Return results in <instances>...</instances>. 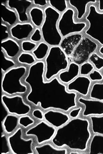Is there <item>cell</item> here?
Listing matches in <instances>:
<instances>
[{
    "label": "cell",
    "instance_id": "1",
    "mask_svg": "<svg viewBox=\"0 0 103 154\" xmlns=\"http://www.w3.org/2000/svg\"><path fill=\"white\" fill-rule=\"evenodd\" d=\"M45 64L37 61L28 67L27 74L23 80L29 91L26 96L27 102L43 110L53 109L65 112L77 106V93L68 91L67 85L56 76L45 80Z\"/></svg>",
    "mask_w": 103,
    "mask_h": 154
},
{
    "label": "cell",
    "instance_id": "29",
    "mask_svg": "<svg viewBox=\"0 0 103 154\" xmlns=\"http://www.w3.org/2000/svg\"><path fill=\"white\" fill-rule=\"evenodd\" d=\"M90 98L103 101V83L93 85L90 91Z\"/></svg>",
    "mask_w": 103,
    "mask_h": 154
},
{
    "label": "cell",
    "instance_id": "43",
    "mask_svg": "<svg viewBox=\"0 0 103 154\" xmlns=\"http://www.w3.org/2000/svg\"><path fill=\"white\" fill-rule=\"evenodd\" d=\"M2 122L7 116L9 114L4 104L2 103Z\"/></svg>",
    "mask_w": 103,
    "mask_h": 154
},
{
    "label": "cell",
    "instance_id": "10",
    "mask_svg": "<svg viewBox=\"0 0 103 154\" xmlns=\"http://www.w3.org/2000/svg\"><path fill=\"white\" fill-rule=\"evenodd\" d=\"M1 99L2 103L6 108L9 114L20 117L28 115L31 112V106L25 102L21 95L9 96L3 94Z\"/></svg>",
    "mask_w": 103,
    "mask_h": 154
},
{
    "label": "cell",
    "instance_id": "8",
    "mask_svg": "<svg viewBox=\"0 0 103 154\" xmlns=\"http://www.w3.org/2000/svg\"><path fill=\"white\" fill-rule=\"evenodd\" d=\"M23 135V129L21 127H19L8 137L11 153L13 154H35L33 147L34 139L32 137L24 138Z\"/></svg>",
    "mask_w": 103,
    "mask_h": 154
},
{
    "label": "cell",
    "instance_id": "27",
    "mask_svg": "<svg viewBox=\"0 0 103 154\" xmlns=\"http://www.w3.org/2000/svg\"><path fill=\"white\" fill-rule=\"evenodd\" d=\"M92 132L103 135V115L89 117Z\"/></svg>",
    "mask_w": 103,
    "mask_h": 154
},
{
    "label": "cell",
    "instance_id": "17",
    "mask_svg": "<svg viewBox=\"0 0 103 154\" xmlns=\"http://www.w3.org/2000/svg\"><path fill=\"white\" fill-rule=\"evenodd\" d=\"M83 38L81 33H76L63 38L60 46L68 57H71Z\"/></svg>",
    "mask_w": 103,
    "mask_h": 154
},
{
    "label": "cell",
    "instance_id": "33",
    "mask_svg": "<svg viewBox=\"0 0 103 154\" xmlns=\"http://www.w3.org/2000/svg\"><path fill=\"white\" fill-rule=\"evenodd\" d=\"M89 60L97 70H100L103 69V58L97 53H93L90 56Z\"/></svg>",
    "mask_w": 103,
    "mask_h": 154
},
{
    "label": "cell",
    "instance_id": "4",
    "mask_svg": "<svg viewBox=\"0 0 103 154\" xmlns=\"http://www.w3.org/2000/svg\"><path fill=\"white\" fill-rule=\"evenodd\" d=\"M43 9L45 18L40 27L43 41L50 47L60 46L63 37L58 23L61 14L49 5Z\"/></svg>",
    "mask_w": 103,
    "mask_h": 154
},
{
    "label": "cell",
    "instance_id": "11",
    "mask_svg": "<svg viewBox=\"0 0 103 154\" xmlns=\"http://www.w3.org/2000/svg\"><path fill=\"white\" fill-rule=\"evenodd\" d=\"M98 48V45L95 42L87 37H83L71 57L72 61L81 65L89 60Z\"/></svg>",
    "mask_w": 103,
    "mask_h": 154
},
{
    "label": "cell",
    "instance_id": "14",
    "mask_svg": "<svg viewBox=\"0 0 103 154\" xmlns=\"http://www.w3.org/2000/svg\"><path fill=\"white\" fill-rule=\"evenodd\" d=\"M7 6L14 10L16 12L18 22H30L28 12L33 6L32 1H7Z\"/></svg>",
    "mask_w": 103,
    "mask_h": 154
},
{
    "label": "cell",
    "instance_id": "6",
    "mask_svg": "<svg viewBox=\"0 0 103 154\" xmlns=\"http://www.w3.org/2000/svg\"><path fill=\"white\" fill-rule=\"evenodd\" d=\"M75 14L74 9L70 7L61 14L58 27L63 38L73 34L81 33L86 27V22H75Z\"/></svg>",
    "mask_w": 103,
    "mask_h": 154
},
{
    "label": "cell",
    "instance_id": "26",
    "mask_svg": "<svg viewBox=\"0 0 103 154\" xmlns=\"http://www.w3.org/2000/svg\"><path fill=\"white\" fill-rule=\"evenodd\" d=\"M50 47L43 41L38 43L31 52L37 61H44L47 56Z\"/></svg>",
    "mask_w": 103,
    "mask_h": 154
},
{
    "label": "cell",
    "instance_id": "9",
    "mask_svg": "<svg viewBox=\"0 0 103 154\" xmlns=\"http://www.w3.org/2000/svg\"><path fill=\"white\" fill-rule=\"evenodd\" d=\"M57 129L43 120L28 128L25 132L27 137L36 138L38 145L51 141L54 136Z\"/></svg>",
    "mask_w": 103,
    "mask_h": 154
},
{
    "label": "cell",
    "instance_id": "22",
    "mask_svg": "<svg viewBox=\"0 0 103 154\" xmlns=\"http://www.w3.org/2000/svg\"><path fill=\"white\" fill-rule=\"evenodd\" d=\"M30 22L35 28H40L42 26L45 18L43 8L33 6L28 12Z\"/></svg>",
    "mask_w": 103,
    "mask_h": 154
},
{
    "label": "cell",
    "instance_id": "12",
    "mask_svg": "<svg viewBox=\"0 0 103 154\" xmlns=\"http://www.w3.org/2000/svg\"><path fill=\"white\" fill-rule=\"evenodd\" d=\"M77 102L83 106L82 116H101L103 115V101L94 99H87L83 97L77 99Z\"/></svg>",
    "mask_w": 103,
    "mask_h": 154
},
{
    "label": "cell",
    "instance_id": "18",
    "mask_svg": "<svg viewBox=\"0 0 103 154\" xmlns=\"http://www.w3.org/2000/svg\"><path fill=\"white\" fill-rule=\"evenodd\" d=\"M2 50L10 58L15 59L22 52L20 42L11 37L2 42Z\"/></svg>",
    "mask_w": 103,
    "mask_h": 154
},
{
    "label": "cell",
    "instance_id": "36",
    "mask_svg": "<svg viewBox=\"0 0 103 154\" xmlns=\"http://www.w3.org/2000/svg\"><path fill=\"white\" fill-rule=\"evenodd\" d=\"M29 39L37 44L43 41L42 35L40 28H35Z\"/></svg>",
    "mask_w": 103,
    "mask_h": 154
},
{
    "label": "cell",
    "instance_id": "31",
    "mask_svg": "<svg viewBox=\"0 0 103 154\" xmlns=\"http://www.w3.org/2000/svg\"><path fill=\"white\" fill-rule=\"evenodd\" d=\"M49 5L54 9L61 14L64 12L69 8L68 1H48Z\"/></svg>",
    "mask_w": 103,
    "mask_h": 154
},
{
    "label": "cell",
    "instance_id": "44",
    "mask_svg": "<svg viewBox=\"0 0 103 154\" xmlns=\"http://www.w3.org/2000/svg\"><path fill=\"white\" fill-rule=\"evenodd\" d=\"M99 9L100 11H103V1H99Z\"/></svg>",
    "mask_w": 103,
    "mask_h": 154
},
{
    "label": "cell",
    "instance_id": "5",
    "mask_svg": "<svg viewBox=\"0 0 103 154\" xmlns=\"http://www.w3.org/2000/svg\"><path fill=\"white\" fill-rule=\"evenodd\" d=\"M44 61L45 64L44 76L45 80L47 81L66 70L70 64L68 57L60 46L50 47Z\"/></svg>",
    "mask_w": 103,
    "mask_h": 154
},
{
    "label": "cell",
    "instance_id": "40",
    "mask_svg": "<svg viewBox=\"0 0 103 154\" xmlns=\"http://www.w3.org/2000/svg\"><path fill=\"white\" fill-rule=\"evenodd\" d=\"M83 107L82 106L73 108L69 112V115L70 118L75 119L79 117L80 114L82 111Z\"/></svg>",
    "mask_w": 103,
    "mask_h": 154
},
{
    "label": "cell",
    "instance_id": "20",
    "mask_svg": "<svg viewBox=\"0 0 103 154\" xmlns=\"http://www.w3.org/2000/svg\"><path fill=\"white\" fill-rule=\"evenodd\" d=\"M7 1L2 2V22L10 27L18 22V18L15 11L7 6Z\"/></svg>",
    "mask_w": 103,
    "mask_h": 154
},
{
    "label": "cell",
    "instance_id": "19",
    "mask_svg": "<svg viewBox=\"0 0 103 154\" xmlns=\"http://www.w3.org/2000/svg\"><path fill=\"white\" fill-rule=\"evenodd\" d=\"M80 71V65L72 61L70 63L68 69L61 72L58 78L62 83L67 85L79 76Z\"/></svg>",
    "mask_w": 103,
    "mask_h": 154
},
{
    "label": "cell",
    "instance_id": "39",
    "mask_svg": "<svg viewBox=\"0 0 103 154\" xmlns=\"http://www.w3.org/2000/svg\"><path fill=\"white\" fill-rule=\"evenodd\" d=\"M89 78L92 81H101L103 80V75L100 72L95 70L90 73Z\"/></svg>",
    "mask_w": 103,
    "mask_h": 154
},
{
    "label": "cell",
    "instance_id": "2",
    "mask_svg": "<svg viewBox=\"0 0 103 154\" xmlns=\"http://www.w3.org/2000/svg\"><path fill=\"white\" fill-rule=\"evenodd\" d=\"M90 120L78 117L72 119L57 129L51 141L58 148L66 146L70 150L85 151L92 137Z\"/></svg>",
    "mask_w": 103,
    "mask_h": 154
},
{
    "label": "cell",
    "instance_id": "41",
    "mask_svg": "<svg viewBox=\"0 0 103 154\" xmlns=\"http://www.w3.org/2000/svg\"><path fill=\"white\" fill-rule=\"evenodd\" d=\"M32 114L34 118L40 121L44 120V113L42 110L40 109H34L33 110Z\"/></svg>",
    "mask_w": 103,
    "mask_h": 154
},
{
    "label": "cell",
    "instance_id": "7",
    "mask_svg": "<svg viewBox=\"0 0 103 154\" xmlns=\"http://www.w3.org/2000/svg\"><path fill=\"white\" fill-rule=\"evenodd\" d=\"M85 19L89 26L85 31V34L103 46V13L98 11L96 7L91 5Z\"/></svg>",
    "mask_w": 103,
    "mask_h": 154
},
{
    "label": "cell",
    "instance_id": "15",
    "mask_svg": "<svg viewBox=\"0 0 103 154\" xmlns=\"http://www.w3.org/2000/svg\"><path fill=\"white\" fill-rule=\"evenodd\" d=\"M92 81L86 76H78L67 85L68 91H74L83 97H86L90 93Z\"/></svg>",
    "mask_w": 103,
    "mask_h": 154
},
{
    "label": "cell",
    "instance_id": "32",
    "mask_svg": "<svg viewBox=\"0 0 103 154\" xmlns=\"http://www.w3.org/2000/svg\"><path fill=\"white\" fill-rule=\"evenodd\" d=\"M35 122V119L29 115L22 116L19 117V125L24 128L26 129L30 127Z\"/></svg>",
    "mask_w": 103,
    "mask_h": 154
},
{
    "label": "cell",
    "instance_id": "34",
    "mask_svg": "<svg viewBox=\"0 0 103 154\" xmlns=\"http://www.w3.org/2000/svg\"><path fill=\"white\" fill-rule=\"evenodd\" d=\"M20 45L22 51L31 53L35 49L38 44L27 39L20 42Z\"/></svg>",
    "mask_w": 103,
    "mask_h": 154
},
{
    "label": "cell",
    "instance_id": "13",
    "mask_svg": "<svg viewBox=\"0 0 103 154\" xmlns=\"http://www.w3.org/2000/svg\"><path fill=\"white\" fill-rule=\"evenodd\" d=\"M35 27L30 22H18L10 27L11 37L19 42L29 39Z\"/></svg>",
    "mask_w": 103,
    "mask_h": 154
},
{
    "label": "cell",
    "instance_id": "42",
    "mask_svg": "<svg viewBox=\"0 0 103 154\" xmlns=\"http://www.w3.org/2000/svg\"><path fill=\"white\" fill-rule=\"evenodd\" d=\"M33 6L44 9L49 6L47 1H32Z\"/></svg>",
    "mask_w": 103,
    "mask_h": 154
},
{
    "label": "cell",
    "instance_id": "38",
    "mask_svg": "<svg viewBox=\"0 0 103 154\" xmlns=\"http://www.w3.org/2000/svg\"><path fill=\"white\" fill-rule=\"evenodd\" d=\"M2 42L6 40L11 38L10 32V27L6 23L2 22Z\"/></svg>",
    "mask_w": 103,
    "mask_h": 154
},
{
    "label": "cell",
    "instance_id": "16",
    "mask_svg": "<svg viewBox=\"0 0 103 154\" xmlns=\"http://www.w3.org/2000/svg\"><path fill=\"white\" fill-rule=\"evenodd\" d=\"M65 112L55 109H49L44 113V120L57 129L64 125L71 119L69 114Z\"/></svg>",
    "mask_w": 103,
    "mask_h": 154
},
{
    "label": "cell",
    "instance_id": "23",
    "mask_svg": "<svg viewBox=\"0 0 103 154\" xmlns=\"http://www.w3.org/2000/svg\"><path fill=\"white\" fill-rule=\"evenodd\" d=\"M19 117L17 116L9 114L2 122V128L5 133L10 135L18 128Z\"/></svg>",
    "mask_w": 103,
    "mask_h": 154
},
{
    "label": "cell",
    "instance_id": "30",
    "mask_svg": "<svg viewBox=\"0 0 103 154\" xmlns=\"http://www.w3.org/2000/svg\"><path fill=\"white\" fill-rule=\"evenodd\" d=\"M2 73H4L10 69L18 65L16 59L10 58L7 57L2 50Z\"/></svg>",
    "mask_w": 103,
    "mask_h": 154
},
{
    "label": "cell",
    "instance_id": "25",
    "mask_svg": "<svg viewBox=\"0 0 103 154\" xmlns=\"http://www.w3.org/2000/svg\"><path fill=\"white\" fill-rule=\"evenodd\" d=\"M88 153L103 154V135L95 134L91 139Z\"/></svg>",
    "mask_w": 103,
    "mask_h": 154
},
{
    "label": "cell",
    "instance_id": "45",
    "mask_svg": "<svg viewBox=\"0 0 103 154\" xmlns=\"http://www.w3.org/2000/svg\"><path fill=\"white\" fill-rule=\"evenodd\" d=\"M99 52L101 54L103 55V46L100 48L99 49Z\"/></svg>",
    "mask_w": 103,
    "mask_h": 154
},
{
    "label": "cell",
    "instance_id": "35",
    "mask_svg": "<svg viewBox=\"0 0 103 154\" xmlns=\"http://www.w3.org/2000/svg\"><path fill=\"white\" fill-rule=\"evenodd\" d=\"M94 69V67L91 63L87 61L81 65L80 67V75L83 76L89 75Z\"/></svg>",
    "mask_w": 103,
    "mask_h": 154
},
{
    "label": "cell",
    "instance_id": "21",
    "mask_svg": "<svg viewBox=\"0 0 103 154\" xmlns=\"http://www.w3.org/2000/svg\"><path fill=\"white\" fill-rule=\"evenodd\" d=\"M34 150L37 154H67V149L64 147L58 148L47 142L34 147Z\"/></svg>",
    "mask_w": 103,
    "mask_h": 154
},
{
    "label": "cell",
    "instance_id": "24",
    "mask_svg": "<svg viewBox=\"0 0 103 154\" xmlns=\"http://www.w3.org/2000/svg\"><path fill=\"white\" fill-rule=\"evenodd\" d=\"M68 5L72 8H75L77 11L76 18L81 20L86 13L87 5L90 3H95L96 1H68Z\"/></svg>",
    "mask_w": 103,
    "mask_h": 154
},
{
    "label": "cell",
    "instance_id": "28",
    "mask_svg": "<svg viewBox=\"0 0 103 154\" xmlns=\"http://www.w3.org/2000/svg\"><path fill=\"white\" fill-rule=\"evenodd\" d=\"M18 65L30 66L37 61L32 53L22 51L16 59Z\"/></svg>",
    "mask_w": 103,
    "mask_h": 154
},
{
    "label": "cell",
    "instance_id": "3",
    "mask_svg": "<svg viewBox=\"0 0 103 154\" xmlns=\"http://www.w3.org/2000/svg\"><path fill=\"white\" fill-rule=\"evenodd\" d=\"M28 66L18 65L5 73H2V89L3 94L9 96L27 93L29 88L22 82L27 75Z\"/></svg>",
    "mask_w": 103,
    "mask_h": 154
},
{
    "label": "cell",
    "instance_id": "37",
    "mask_svg": "<svg viewBox=\"0 0 103 154\" xmlns=\"http://www.w3.org/2000/svg\"><path fill=\"white\" fill-rule=\"evenodd\" d=\"M2 154H8L11 152L6 134H2Z\"/></svg>",
    "mask_w": 103,
    "mask_h": 154
}]
</instances>
